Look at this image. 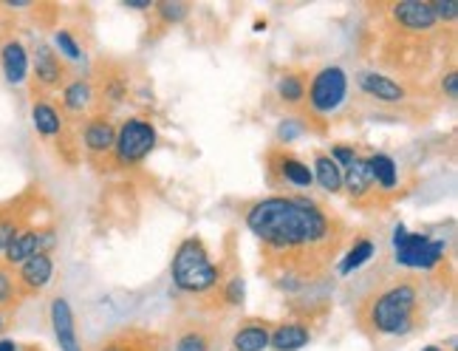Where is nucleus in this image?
<instances>
[{
    "mask_svg": "<svg viewBox=\"0 0 458 351\" xmlns=\"http://www.w3.org/2000/svg\"><path fill=\"white\" fill-rule=\"evenodd\" d=\"M243 224L258 244L267 270L284 292H301L343 253L345 224L303 193H272L243 210Z\"/></svg>",
    "mask_w": 458,
    "mask_h": 351,
    "instance_id": "f257e3e1",
    "label": "nucleus"
},
{
    "mask_svg": "<svg viewBox=\"0 0 458 351\" xmlns=\"http://www.w3.org/2000/svg\"><path fill=\"white\" fill-rule=\"evenodd\" d=\"M357 329L365 338H404L425 323L421 318V284L413 275H402L365 295L357 306Z\"/></svg>",
    "mask_w": 458,
    "mask_h": 351,
    "instance_id": "f03ea898",
    "label": "nucleus"
},
{
    "mask_svg": "<svg viewBox=\"0 0 458 351\" xmlns=\"http://www.w3.org/2000/svg\"><path fill=\"white\" fill-rule=\"evenodd\" d=\"M224 278L226 272L221 263H216L213 255H209L204 238L190 235L175 247L173 261H170V280L179 292L190 297L218 295Z\"/></svg>",
    "mask_w": 458,
    "mask_h": 351,
    "instance_id": "7ed1b4c3",
    "label": "nucleus"
},
{
    "mask_svg": "<svg viewBox=\"0 0 458 351\" xmlns=\"http://www.w3.org/2000/svg\"><path fill=\"white\" fill-rule=\"evenodd\" d=\"M351 94V77L343 65L331 63L323 65L320 72H314L309 77V88H306V102H303V122L311 125L326 128V122H331L334 114L343 111V105L348 102Z\"/></svg>",
    "mask_w": 458,
    "mask_h": 351,
    "instance_id": "20e7f679",
    "label": "nucleus"
},
{
    "mask_svg": "<svg viewBox=\"0 0 458 351\" xmlns=\"http://www.w3.org/2000/svg\"><path fill=\"white\" fill-rule=\"evenodd\" d=\"M158 148V128L145 116H128L116 125V142L111 153V170L139 167Z\"/></svg>",
    "mask_w": 458,
    "mask_h": 351,
    "instance_id": "39448f33",
    "label": "nucleus"
},
{
    "mask_svg": "<svg viewBox=\"0 0 458 351\" xmlns=\"http://www.w3.org/2000/svg\"><path fill=\"white\" fill-rule=\"evenodd\" d=\"M394 258L399 267L416 272H433L447 258V244L433 238L430 233H413L404 224H396L394 230Z\"/></svg>",
    "mask_w": 458,
    "mask_h": 351,
    "instance_id": "423d86ee",
    "label": "nucleus"
},
{
    "mask_svg": "<svg viewBox=\"0 0 458 351\" xmlns=\"http://www.w3.org/2000/svg\"><path fill=\"white\" fill-rule=\"evenodd\" d=\"M31 125L43 142L55 145L60 156L74 165L77 162V148H74V136H68V119L63 116L60 105L51 97H31Z\"/></svg>",
    "mask_w": 458,
    "mask_h": 351,
    "instance_id": "0eeeda50",
    "label": "nucleus"
},
{
    "mask_svg": "<svg viewBox=\"0 0 458 351\" xmlns=\"http://www.w3.org/2000/svg\"><path fill=\"white\" fill-rule=\"evenodd\" d=\"M29 60H31L29 77H31L34 97H51L55 91H60L68 80H72V68L60 60V55L46 40L34 43Z\"/></svg>",
    "mask_w": 458,
    "mask_h": 351,
    "instance_id": "6e6552de",
    "label": "nucleus"
},
{
    "mask_svg": "<svg viewBox=\"0 0 458 351\" xmlns=\"http://www.w3.org/2000/svg\"><path fill=\"white\" fill-rule=\"evenodd\" d=\"M267 176H269V184L275 187H286L294 193H303L314 187V176L311 167L289 148H269L267 150Z\"/></svg>",
    "mask_w": 458,
    "mask_h": 351,
    "instance_id": "1a4fd4ad",
    "label": "nucleus"
},
{
    "mask_svg": "<svg viewBox=\"0 0 458 351\" xmlns=\"http://www.w3.org/2000/svg\"><path fill=\"white\" fill-rule=\"evenodd\" d=\"M385 12L387 23L402 34H411V38H430V34L442 31L430 0H396Z\"/></svg>",
    "mask_w": 458,
    "mask_h": 351,
    "instance_id": "9d476101",
    "label": "nucleus"
},
{
    "mask_svg": "<svg viewBox=\"0 0 458 351\" xmlns=\"http://www.w3.org/2000/svg\"><path fill=\"white\" fill-rule=\"evenodd\" d=\"M55 247H57L55 224H29L26 230H21V233L14 235V241L6 247V253L0 255V261L14 270V267H21L23 261L34 258L38 253L55 255Z\"/></svg>",
    "mask_w": 458,
    "mask_h": 351,
    "instance_id": "9b49d317",
    "label": "nucleus"
},
{
    "mask_svg": "<svg viewBox=\"0 0 458 351\" xmlns=\"http://www.w3.org/2000/svg\"><path fill=\"white\" fill-rule=\"evenodd\" d=\"M94 82V94H97V111L94 114H105L114 111L119 105H125L131 97V74L125 72V65L119 63H102L97 68Z\"/></svg>",
    "mask_w": 458,
    "mask_h": 351,
    "instance_id": "f8f14e48",
    "label": "nucleus"
},
{
    "mask_svg": "<svg viewBox=\"0 0 458 351\" xmlns=\"http://www.w3.org/2000/svg\"><path fill=\"white\" fill-rule=\"evenodd\" d=\"M38 190H23L21 196H14L9 201L0 204V255L6 253V247L14 241V235L26 230L29 224H34V210H38Z\"/></svg>",
    "mask_w": 458,
    "mask_h": 351,
    "instance_id": "ddd939ff",
    "label": "nucleus"
},
{
    "mask_svg": "<svg viewBox=\"0 0 458 351\" xmlns=\"http://www.w3.org/2000/svg\"><path fill=\"white\" fill-rule=\"evenodd\" d=\"M116 142V125L108 114H91L80 128V145L88 156V162L99 165L102 159H111Z\"/></svg>",
    "mask_w": 458,
    "mask_h": 351,
    "instance_id": "4468645a",
    "label": "nucleus"
},
{
    "mask_svg": "<svg viewBox=\"0 0 458 351\" xmlns=\"http://www.w3.org/2000/svg\"><path fill=\"white\" fill-rule=\"evenodd\" d=\"M60 111L68 122H85L97 111L94 82L88 77H72L60 88Z\"/></svg>",
    "mask_w": 458,
    "mask_h": 351,
    "instance_id": "2eb2a0df",
    "label": "nucleus"
},
{
    "mask_svg": "<svg viewBox=\"0 0 458 351\" xmlns=\"http://www.w3.org/2000/svg\"><path fill=\"white\" fill-rule=\"evenodd\" d=\"M357 91L368 99L382 102V105H402L411 97V91L399 80L377 72V68H362L357 74Z\"/></svg>",
    "mask_w": 458,
    "mask_h": 351,
    "instance_id": "dca6fc26",
    "label": "nucleus"
},
{
    "mask_svg": "<svg viewBox=\"0 0 458 351\" xmlns=\"http://www.w3.org/2000/svg\"><path fill=\"white\" fill-rule=\"evenodd\" d=\"M55 272H57V263H55V255H48V253H38L34 258L23 261L21 267H14V280H17V287H21L23 301L40 295L51 280H55Z\"/></svg>",
    "mask_w": 458,
    "mask_h": 351,
    "instance_id": "f3484780",
    "label": "nucleus"
},
{
    "mask_svg": "<svg viewBox=\"0 0 458 351\" xmlns=\"http://www.w3.org/2000/svg\"><path fill=\"white\" fill-rule=\"evenodd\" d=\"M48 321H51V331H55V340L60 346V351H85L82 340L77 335V314H74L72 304H68V297H63V295L51 297Z\"/></svg>",
    "mask_w": 458,
    "mask_h": 351,
    "instance_id": "a211bd4d",
    "label": "nucleus"
},
{
    "mask_svg": "<svg viewBox=\"0 0 458 351\" xmlns=\"http://www.w3.org/2000/svg\"><path fill=\"white\" fill-rule=\"evenodd\" d=\"M365 165H368V173H371V182H374V190H377V199L379 201H387L394 199L399 187H402V179H399V165L391 153L385 150H374L371 156H365Z\"/></svg>",
    "mask_w": 458,
    "mask_h": 351,
    "instance_id": "6ab92c4d",
    "label": "nucleus"
},
{
    "mask_svg": "<svg viewBox=\"0 0 458 351\" xmlns=\"http://www.w3.org/2000/svg\"><path fill=\"white\" fill-rule=\"evenodd\" d=\"M343 193L357 207H368V204L379 201L377 199V190H374V182H371V173H368V165H365V156L362 153L343 170Z\"/></svg>",
    "mask_w": 458,
    "mask_h": 351,
    "instance_id": "aec40b11",
    "label": "nucleus"
},
{
    "mask_svg": "<svg viewBox=\"0 0 458 351\" xmlns=\"http://www.w3.org/2000/svg\"><path fill=\"white\" fill-rule=\"evenodd\" d=\"M29 68H31V60H29V48L23 46L21 38H4L0 43V72H4V80L17 88L29 80Z\"/></svg>",
    "mask_w": 458,
    "mask_h": 351,
    "instance_id": "412c9836",
    "label": "nucleus"
},
{
    "mask_svg": "<svg viewBox=\"0 0 458 351\" xmlns=\"http://www.w3.org/2000/svg\"><path fill=\"white\" fill-rule=\"evenodd\" d=\"M272 326L267 318H246L233 331V351H267L272 340Z\"/></svg>",
    "mask_w": 458,
    "mask_h": 351,
    "instance_id": "4be33fe9",
    "label": "nucleus"
},
{
    "mask_svg": "<svg viewBox=\"0 0 458 351\" xmlns=\"http://www.w3.org/2000/svg\"><path fill=\"white\" fill-rule=\"evenodd\" d=\"M314 329L309 326V321H284L272 326V340L269 348L272 351H301L311 343Z\"/></svg>",
    "mask_w": 458,
    "mask_h": 351,
    "instance_id": "5701e85b",
    "label": "nucleus"
},
{
    "mask_svg": "<svg viewBox=\"0 0 458 351\" xmlns=\"http://www.w3.org/2000/svg\"><path fill=\"white\" fill-rule=\"evenodd\" d=\"M314 184H320L328 196H340L343 193V170L337 167V162L331 159L326 150H314Z\"/></svg>",
    "mask_w": 458,
    "mask_h": 351,
    "instance_id": "b1692460",
    "label": "nucleus"
},
{
    "mask_svg": "<svg viewBox=\"0 0 458 351\" xmlns=\"http://www.w3.org/2000/svg\"><path fill=\"white\" fill-rule=\"evenodd\" d=\"M374 253H377V241L371 235H354V241L348 244V250H343V258L337 263V272L340 275L357 272L360 267H365V263L374 258Z\"/></svg>",
    "mask_w": 458,
    "mask_h": 351,
    "instance_id": "393cba45",
    "label": "nucleus"
},
{
    "mask_svg": "<svg viewBox=\"0 0 458 351\" xmlns=\"http://www.w3.org/2000/svg\"><path fill=\"white\" fill-rule=\"evenodd\" d=\"M306 88H309V77L303 72H286V74H280L275 91H277V99L284 102L286 108H303Z\"/></svg>",
    "mask_w": 458,
    "mask_h": 351,
    "instance_id": "a878e982",
    "label": "nucleus"
},
{
    "mask_svg": "<svg viewBox=\"0 0 458 351\" xmlns=\"http://www.w3.org/2000/svg\"><path fill=\"white\" fill-rule=\"evenodd\" d=\"M173 351H213V331L204 323H187L175 331Z\"/></svg>",
    "mask_w": 458,
    "mask_h": 351,
    "instance_id": "bb28decb",
    "label": "nucleus"
},
{
    "mask_svg": "<svg viewBox=\"0 0 458 351\" xmlns=\"http://www.w3.org/2000/svg\"><path fill=\"white\" fill-rule=\"evenodd\" d=\"M150 14L162 29H170V26L184 23L187 17L192 14V6L184 4V0H158V4H153Z\"/></svg>",
    "mask_w": 458,
    "mask_h": 351,
    "instance_id": "cd10ccee",
    "label": "nucleus"
},
{
    "mask_svg": "<svg viewBox=\"0 0 458 351\" xmlns=\"http://www.w3.org/2000/svg\"><path fill=\"white\" fill-rule=\"evenodd\" d=\"M51 48L57 51L60 60L72 68L77 63H85V48L80 46V38L72 29H57L55 31V40H51Z\"/></svg>",
    "mask_w": 458,
    "mask_h": 351,
    "instance_id": "c85d7f7f",
    "label": "nucleus"
},
{
    "mask_svg": "<svg viewBox=\"0 0 458 351\" xmlns=\"http://www.w3.org/2000/svg\"><path fill=\"white\" fill-rule=\"evenodd\" d=\"M21 304H23V295H21V287H17V280H14V270L0 261V309L14 314Z\"/></svg>",
    "mask_w": 458,
    "mask_h": 351,
    "instance_id": "c756f323",
    "label": "nucleus"
},
{
    "mask_svg": "<svg viewBox=\"0 0 458 351\" xmlns=\"http://www.w3.org/2000/svg\"><path fill=\"white\" fill-rule=\"evenodd\" d=\"M243 292H246V284H243L241 272H233V275L224 278V284H221V289L216 295V301L224 309H235V306L243 304Z\"/></svg>",
    "mask_w": 458,
    "mask_h": 351,
    "instance_id": "7c9ffc66",
    "label": "nucleus"
},
{
    "mask_svg": "<svg viewBox=\"0 0 458 351\" xmlns=\"http://www.w3.org/2000/svg\"><path fill=\"white\" fill-rule=\"evenodd\" d=\"M150 340L153 338H142L139 340V335H119V338H111V340H105L97 351H145V348H150Z\"/></svg>",
    "mask_w": 458,
    "mask_h": 351,
    "instance_id": "2f4dec72",
    "label": "nucleus"
},
{
    "mask_svg": "<svg viewBox=\"0 0 458 351\" xmlns=\"http://www.w3.org/2000/svg\"><path fill=\"white\" fill-rule=\"evenodd\" d=\"M306 128H309V125L303 122V116H286V119L277 125V142H280V148L289 145V142H294L297 136H303Z\"/></svg>",
    "mask_w": 458,
    "mask_h": 351,
    "instance_id": "473e14b6",
    "label": "nucleus"
},
{
    "mask_svg": "<svg viewBox=\"0 0 458 351\" xmlns=\"http://www.w3.org/2000/svg\"><path fill=\"white\" fill-rule=\"evenodd\" d=\"M328 156H331V159L334 162H337V167L340 170H345L351 162H354L357 159V156H360V150L354 148V145H343V142H337V145H331L328 150H326Z\"/></svg>",
    "mask_w": 458,
    "mask_h": 351,
    "instance_id": "72a5a7b5",
    "label": "nucleus"
},
{
    "mask_svg": "<svg viewBox=\"0 0 458 351\" xmlns=\"http://www.w3.org/2000/svg\"><path fill=\"white\" fill-rule=\"evenodd\" d=\"M433 12H436V17H438V23H442V29L445 26H455L458 23V6L453 4V0H436L433 4Z\"/></svg>",
    "mask_w": 458,
    "mask_h": 351,
    "instance_id": "f704fd0d",
    "label": "nucleus"
},
{
    "mask_svg": "<svg viewBox=\"0 0 458 351\" xmlns=\"http://www.w3.org/2000/svg\"><path fill=\"white\" fill-rule=\"evenodd\" d=\"M438 88H442V94L447 99L458 97V72H455V68H447V72L442 74V82H438Z\"/></svg>",
    "mask_w": 458,
    "mask_h": 351,
    "instance_id": "c9c22d12",
    "label": "nucleus"
},
{
    "mask_svg": "<svg viewBox=\"0 0 458 351\" xmlns=\"http://www.w3.org/2000/svg\"><path fill=\"white\" fill-rule=\"evenodd\" d=\"M12 323H14V314L0 309V338H6V331L12 329Z\"/></svg>",
    "mask_w": 458,
    "mask_h": 351,
    "instance_id": "e433bc0d",
    "label": "nucleus"
},
{
    "mask_svg": "<svg viewBox=\"0 0 458 351\" xmlns=\"http://www.w3.org/2000/svg\"><path fill=\"white\" fill-rule=\"evenodd\" d=\"M0 351H23V343H17L12 338H0Z\"/></svg>",
    "mask_w": 458,
    "mask_h": 351,
    "instance_id": "4c0bfd02",
    "label": "nucleus"
},
{
    "mask_svg": "<svg viewBox=\"0 0 458 351\" xmlns=\"http://www.w3.org/2000/svg\"><path fill=\"white\" fill-rule=\"evenodd\" d=\"M421 351H447V348H445V346H425Z\"/></svg>",
    "mask_w": 458,
    "mask_h": 351,
    "instance_id": "58836bf2",
    "label": "nucleus"
}]
</instances>
